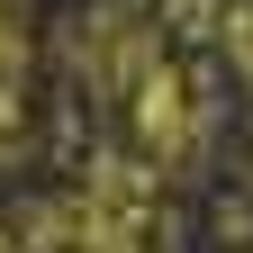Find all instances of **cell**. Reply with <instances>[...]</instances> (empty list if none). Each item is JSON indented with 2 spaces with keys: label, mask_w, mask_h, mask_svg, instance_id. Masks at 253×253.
I'll list each match as a JSON object with an SVG mask.
<instances>
[{
  "label": "cell",
  "mask_w": 253,
  "mask_h": 253,
  "mask_svg": "<svg viewBox=\"0 0 253 253\" xmlns=\"http://www.w3.org/2000/svg\"><path fill=\"white\" fill-rule=\"evenodd\" d=\"M217 37H226V54H235V73L253 82V0H235V9L217 18Z\"/></svg>",
  "instance_id": "7a4b0ae2"
},
{
  "label": "cell",
  "mask_w": 253,
  "mask_h": 253,
  "mask_svg": "<svg viewBox=\"0 0 253 253\" xmlns=\"http://www.w3.org/2000/svg\"><path fill=\"white\" fill-rule=\"evenodd\" d=\"M0 253H18V235H9V226H0Z\"/></svg>",
  "instance_id": "277c9868"
},
{
  "label": "cell",
  "mask_w": 253,
  "mask_h": 253,
  "mask_svg": "<svg viewBox=\"0 0 253 253\" xmlns=\"http://www.w3.org/2000/svg\"><path fill=\"white\" fill-rule=\"evenodd\" d=\"M18 63H27V27H18L9 9H0V82H9V73H18Z\"/></svg>",
  "instance_id": "3957f363"
},
{
  "label": "cell",
  "mask_w": 253,
  "mask_h": 253,
  "mask_svg": "<svg viewBox=\"0 0 253 253\" xmlns=\"http://www.w3.org/2000/svg\"><path fill=\"white\" fill-rule=\"evenodd\" d=\"M190 126H199V109H190L181 73H172V63H154V73L136 82V136H145L154 154H181V145H190Z\"/></svg>",
  "instance_id": "6da1fadb"
}]
</instances>
